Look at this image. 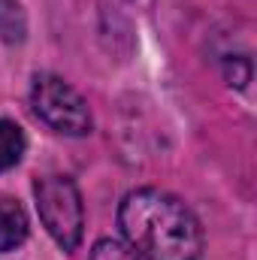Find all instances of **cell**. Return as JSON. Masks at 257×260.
Here are the masks:
<instances>
[{
	"instance_id": "1",
	"label": "cell",
	"mask_w": 257,
	"mask_h": 260,
	"mask_svg": "<svg viewBox=\"0 0 257 260\" xmlns=\"http://www.w3.org/2000/svg\"><path fill=\"white\" fill-rule=\"evenodd\" d=\"M118 224L127 245L145 260H197L203 254L200 221L167 191H130L118 206Z\"/></svg>"
},
{
	"instance_id": "2",
	"label": "cell",
	"mask_w": 257,
	"mask_h": 260,
	"mask_svg": "<svg viewBox=\"0 0 257 260\" xmlns=\"http://www.w3.org/2000/svg\"><path fill=\"white\" fill-rule=\"evenodd\" d=\"M34 197L49 236L64 251H73L85 233V209H82L79 188L64 176H46V179H37Z\"/></svg>"
},
{
	"instance_id": "3",
	"label": "cell",
	"mask_w": 257,
	"mask_h": 260,
	"mask_svg": "<svg viewBox=\"0 0 257 260\" xmlns=\"http://www.w3.org/2000/svg\"><path fill=\"white\" fill-rule=\"evenodd\" d=\"M30 106L55 133L85 136L91 133V112L82 94L58 76H37L30 88Z\"/></svg>"
},
{
	"instance_id": "4",
	"label": "cell",
	"mask_w": 257,
	"mask_h": 260,
	"mask_svg": "<svg viewBox=\"0 0 257 260\" xmlns=\"http://www.w3.org/2000/svg\"><path fill=\"white\" fill-rule=\"evenodd\" d=\"M27 239V215L21 203L9 194H0V254L18 248Z\"/></svg>"
},
{
	"instance_id": "5",
	"label": "cell",
	"mask_w": 257,
	"mask_h": 260,
	"mask_svg": "<svg viewBox=\"0 0 257 260\" xmlns=\"http://www.w3.org/2000/svg\"><path fill=\"white\" fill-rule=\"evenodd\" d=\"M24 148H27L24 130L18 127L15 121H6V118H0V173L12 170V167L21 160Z\"/></svg>"
},
{
	"instance_id": "6",
	"label": "cell",
	"mask_w": 257,
	"mask_h": 260,
	"mask_svg": "<svg viewBox=\"0 0 257 260\" xmlns=\"http://www.w3.org/2000/svg\"><path fill=\"white\" fill-rule=\"evenodd\" d=\"M27 34V15L18 0H0V40L21 43Z\"/></svg>"
},
{
	"instance_id": "7",
	"label": "cell",
	"mask_w": 257,
	"mask_h": 260,
	"mask_svg": "<svg viewBox=\"0 0 257 260\" xmlns=\"http://www.w3.org/2000/svg\"><path fill=\"white\" fill-rule=\"evenodd\" d=\"M88 260H139V254L124 245V242H115V239H100L94 248H91V257Z\"/></svg>"
}]
</instances>
